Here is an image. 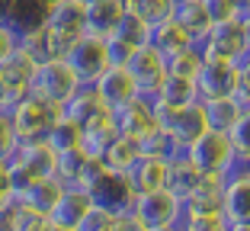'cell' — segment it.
Returning <instances> with one entry per match:
<instances>
[{"mask_svg":"<svg viewBox=\"0 0 250 231\" xmlns=\"http://www.w3.org/2000/svg\"><path fill=\"white\" fill-rule=\"evenodd\" d=\"M199 48L206 55H221V58H234L241 61L247 55V36H244V22L241 16H231V20L212 22L206 32V39L199 42Z\"/></svg>","mask_w":250,"mask_h":231,"instance_id":"10","label":"cell"},{"mask_svg":"<svg viewBox=\"0 0 250 231\" xmlns=\"http://www.w3.org/2000/svg\"><path fill=\"white\" fill-rule=\"evenodd\" d=\"M90 206H93V199H90L87 189L64 187L58 193V199H55L52 212H48V222H52V225H64V228H77L81 218L90 212Z\"/></svg>","mask_w":250,"mask_h":231,"instance_id":"18","label":"cell"},{"mask_svg":"<svg viewBox=\"0 0 250 231\" xmlns=\"http://www.w3.org/2000/svg\"><path fill=\"white\" fill-rule=\"evenodd\" d=\"M52 3H58V0H52Z\"/></svg>","mask_w":250,"mask_h":231,"instance_id":"53","label":"cell"},{"mask_svg":"<svg viewBox=\"0 0 250 231\" xmlns=\"http://www.w3.org/2000/svg\"><path fill=\"white\" fill-rule=\"evenodd\" d=\"M231 97L241 106H250V52L237 61V84H234V93Z\"/></svg>","mask_w":250,"mask_h":231,"instance_id":"40","label":"cell"},{"mask_svg":"<svg viewBox=\"0 0 250 231\" xmlns=\"http://www.w3.org/2000/svg\"><path fill=\"white\" fill-rule=\"evenodd\" d=\"M81 135H83V128L77 126L74 119H67L64 112H58V116H55V122H52V128L45 132V142H48L61 154V151L81 148Z\"/></svg>","mask_w":250,"mask_h":231,"instance_id":"29","label":"cell"},{"mask_svg":"<svg viewBox=\"0 0 250 231\" xmlns=\"http://www.w3.org/2000/svg\"><path fill=\"white\" fill-rule=\"evenodd\" d=\"M64 61L71 64V71L77 74V81H81L83 87H90V84L109 67V58H106V39L83 32V36L64 52Z\"/></svg>","mask_w":250,"mask_h":231,"instance_id":"8","label":"cell"},{"mask_svg":"<svg viewBox=\"0 0 250 231\" xmlns=\"http://www.w3.org/2000/svg\"><path fill=\"white\" fill-rule=\"evenodd\" d=\"M10 173H13V187L22 180L32 177H55V164H58V151L45 138H29V142H20L16 151L10 154Z\"/></svg>","mask_w":250,"mask_h":231,"instance_id":"4","label":"cell"},{"mask_svg":"<svg viewBox=\"0 0 250 231\" xmlns=\"http://www.w3.org/2000/svg\"><path fill=\"white\" fill-rule=\"evenodd\" d=\"M141 231H180V228H141Z\"/></svg>","mask_w":250,"mask_h":231,"instance_id":"50","label":"cell"},{"mask_svg":"<svg viewBox=\"0 0 250 231\" xmlns=\"http://www.w3.org/2000/svg\"><path fill=\"white\" fill-rule=\"evenodd\" d=\"M90 154L83 148H71V151H61L58 154V164H55V177L64 183V187H74L77 183V177L83 173V167H87Z\"/></svg>","mask_w":250,"mask_h":231,"instance_id":"32","label":"cell"},{"mask_svg":"<svg viewBox=\"0 0 250 231\" xmlns=\"http://www.w3.org/2000/svg\"><path fill=\"white\" fill-rule=\"evenodd\" d=\"M112 231H141V225L135 222V215L128 209H119L116 212V222H112Z\"/></svg>","mask_w":250,"mask_h":231,"instance_id":"45","label":"cell"},{"mask_svg":"<svg viewBox=\"0 0 250 231\" xmlns=\"http://www.w3.org/2000/svg\"><path fill=\"white\" fill-rule=\"evenodd\" d=\"M221 215L234 222H250V177L237 167L225 177V193H221Z\"/></svg>","mask_w":250,"mask_h":231,"instance_id":"15","label":"cell"},{"mask_svg":"<svg viewBox=\"0 0 250 231\" xmlns=\"http://www.w3.org/2000/svg\"><path fill=\"white\" fill-rule=\"evenodd\" d=\"M147 32H151V26H147L141 16H135V13H128V10H125V16L119 20V26L109 32V36H116V39H122L125 45L138 48V45H147Z\"/></svg>","mask_w":250,"mask_h":231,"instance_id":"34","label":"cell"},{"mask_svg":"<svg viewBox=\"0 0 250 231\" xmlns=\"http://www.w3.org/2000/svg\"><path fill=\"white\" fill-rule=\"evenodd\" d=\"M141 154L138 148V138H128V135H116V142L106 148L103 154V164L109 167L112 173H125L128 167H132V161Z\"/></svg>","mask_w":250,"mask_h":231,"instance_id":"30","label":"cell"},{"mask_svg":"<svg viewBox=\"0 0 250 231\" xmlns=\"http://www.w3.org/2000/svg\"><path fill=\"white\" fill-rule=\"evenodd\" d=\"M228 138H231V148H234V157L244 161L250 154V106H244V112L234 119V126L228 128Z\"/></svg>","mask_w":250,"mask_h":231,"instance_id":"37","label":"cell"},{"mask_svg":"<svg viewBox=\"0 0 250 231\" xmlns=\"http://www.w3.org/2000/svg\"><path fill=\"white\" fill-rule=\"evenodd\" d=\"M48 10H52V0H7L3 7V22L16 36H29V32H39L48 20Z\"/></svg>","mask_w":250,"mask_h":231,"instance_id":"14","label":"cell"},{"mask_svg":"<svg viewBox=\"0 0 250 231\" xmlns=\"http://www.w3.org/2000/svg\"><path fill=\"white\" fill-rule=\"evenodd\" d=\"M3 7H7V0H0V20H3Z\"/></svg>","mask_w":250,"mask_h":231,"instance_id":"51","label":"cell"},{"mask_svg":"<svg viewBox=\"0 0 250 231\" xmlns=\"http://www.w3.org/2000/svg\"><path fill=\"white\" fill-rule=\"evenodd\" d=\"M186 157L202 173H215V177H228L231 170L241 167V161L234 157V148H231L228 132H218V128H206L196 142L186 145Z\"/></svg>","mask_w":250,"mask_h":231,"instance_id":"2","label":"cell"},{"mask_svg":"<svg viewBox=\"0 0 250 231\" xmlns=\"http://www.w3.org/2000/svg\"><path fill=\"white\" fill-rule=\"evenodd\" d=\"M154 103H161V106H189V103H199V87H196V81H189V77L164 74V81L157 84V90H154Z\"/></svg>","mask_w":250,"mask_h":231,"instance_id":"24","label":"cell"},{"mask_svg":"<svg viewBox=\"0 0 250 231\" xmlns=\"http://www.w3.org/2000/svg\"><path fill=\"white\" fill-rule=\"evenodd\" d=\"M13 199V173H10V164L0 161V209Z\"/></svg>","mask_w":250,"mask_h":231,"instance_id":"44","label":"cell"},{"mask_svg":"<svg viewBox=\"0 0 250 231\" xmlns=\"http://www.w3.org/2000/svg\"><path fill=\"white\" fill-rule=\"evenodd\" d=\"M116 135H119V128H116V122H112V112H109V116H103V119L90 122V126L83 128V135H81V148L87 151L90 157L103 161L106 148L116 142Z\"/></svg>","mask_w":250,"mask_h":231,"instance_id":"27","label":"cell"},{"mask_svg":"<svg viewBox=\"0 0 250 231\" xmlns=\"http://www.w3.org/2000/svg\"><path fill=\"white\" fill-rule=\"evenodd\" d=\"M138 148H141V154L167 157V161H170V157H177V154H183V151H186V148H180V145L173 142V138H170V135L164 132L161 126H157V122H154V126H151V128H147V132H145V135L138 138Z\"/></svg>","mask_w":250,"mask_h":231,"instance_id":"31","label":"cell"},{"mask_svg":"<svg viewBox=\"0 0 250 231\" xmlns=\"http://www.w3.org/2000/svg\"><path fill=\"white\" fill-rule=\"evenodd\" d=\"M237 84V61L221 58V55H206L202 52V67L196 74L199 100L206 97H231Z\"/></svg>","mask_w":250,"mask_h":231,"instance_id":"9","label":"cell"},{"mask_svg":"<svg viewBox=\"0 0 250 231\" xmlns=\"http://www.w3.org/2000/svg\"><path fill=\"white\" fill-rule=\"evenodd\" d=\"M221 193H225V177L206 173L189 196L183 199V215H196V212H221Z\"/></svg>","mask_w":250,"mask_h":231,"instance_id":"19","label":"cell"},{"mask_svg":"<svg viewBox=\"0 0 250 231\" xmlns=\"http://www.w3.org/2000/svg\"><path fill=\"white\" fill-rule=\"evenodd\" d=\"M90 87L96 90V97L103 100L109 109H112V106H119V103H125V100H132L135 93H138V87H135L132 74L125 71V64H109L103 74L90 84Z\"/></svg>","mask_w":250,"mask_h":231,"instance_id":"16","label":"cell"},{"mask_svg":"<svg viewBox=\"0 0 250 231\" xmlns=\"http://www.w3.org/2000/svg\"><path fill=\"white\" fill-rule=\"evenodd\" d=\"M77 3H83V7H90V3H96V0H77Z\"/></svg>","mask_w":250,"mask_h":231,"instance_id":"52","label":"cell"},{"mask_svg":"<svg viewBox=\"0 0 250 231\" xmlns=\"http://www.w3.org/2000/svg\"><path fill=\"white\" fill-rule=\"evenodd\" d=\"M170 20L177 22L180 29L186 32V36L192 39V42H202L208 32V26H212V20H208L206 13V3L202 0H173V10H170Z\"/></svg>","mask_w":250,"mask_h":231,"instance_id":"20","label":"cell"},{"mask_svg":"<svg viewBox=\"0 0 250 231\" xmlns=\"http://www.w3.org/2000/svg\"><path fill=\"white\" fill-rule=\"evenodd\" d=\"M147 45L154 48L157 55H161L164 61L170 58V55H177L180 48H186V45H192V39L186 36L183 29H180L177 22L170 20H161V22H151V32H147Z\"/></svg>","mask_w":250,"mask_h":231,"instance_id":"23","label":"cell"},{"mask_svg":"<svg viewBox=\"0 0 250 231\" xmlns=\"http://www.w3.org/2000/svg\"><path fill=\"white\" fill-rule=\"evenodd\" d=\"M125 71L132 74L138 93H145V97L154 100L157 84H161L164 74H167V61H164L151 45H138V48L128 55V61H125Z\"/></svg>","mask_w":250,"mask_h":231,"instance_id":"11","label":"cell"},{"mask_svg":"<svg viewBox=\"0 0 250 231\" xmlns=\"http://www.w3.org/2000/svg\"><path fill=\"white\" fill-rule=\"evenodd\" d=\"M112 122H116L119 135H128V138H141L147 128L154 126V100L145 97V93H135L132 100L112 106Z\"/></svg>","mask_w":250,"mask_h":231,"instance_id":"12","label":"cell"},{"mask_svg":"<svg viewBox=\"0 0 250 231\" xmlns=\"http://www.w3.org/2000/svg\"><path fill=\"white\" fill-rule=\"evenodd\" d=\"M199 67H202V48H199L196 42L186 45V48H180L177 55H170V58H167V74H180V77L196 81Z\"/></svg>","mask_w":250,"mask_h":231,"instance_id":"33","label":"cell"},{"mask_svg":"<svg viewBox=\"0 0 250 231\" xmlns=\"http://www.w3.org/2000/svg\"><path fill=\"white\" fill-rule=\"evenodd\" d=\"M116 212L119 209H106V206H90V212L81 218L77 231H112V222H116Z\"/></svg>","mask_w":250,"mask_h":231,"instance_id":"38","label":"cell"},{"mask_svg":"<svg viewBox=\"0 0 250 231\" xmlns=\"http://www.w3.org/2000/svg\"><path fill=\"white\" fill-rule=\"evenodd\" d=\"M45 231H77V228H64V225H52V222H48V228H45Z\"/></svg>","mask_w":250,"mask_h":231,"instance_id":"48","label":"cell"},{"mask_svg":"<svg viewBox=\"0 0 250 231\" xmlns=\"http://www.w3.org/2000/svg\"><path fill=\"white\" fill-rule=\"evenodd\" d=\"M125 10L135 16H141V20L151 26V22H161L170 16V10H173V0H122Z\"/></svg>","mask_w":250,"mask_h":231,"instance_id":"35","label":"cell"},{"mask_svg":"<svg viewBox=\"0 0 250 231\" xmlns=\"http://www.w3.org/2000/svg\"><path fill=\"white\" fill-rule=\"evenodd\" d=\"M180 231H231V222L221 212H196V215H183Z\"/></svg>","mask_w":250,"mask_h":231,"instance_id":"36","label":"cell"},{"mask_svg":"<svg viewBox=\"0 0 250 231\" xmlns=\"http://www.w3.org/2000/svg\"><path fill=\"white\" fill-rule=\"evenodd\" d=\"M132 52H135V48H132V45H125L122 39L106 36V58H109V64H125Z\"/></svg>","mask_w":250,"mask_h":231,"instance_id":"41","label":"cell"},{"mask_svg":"<svg viewBox=\"0 0 250 231\" xmlns=\"http://www.w3.org/2000/svg\"><path fill=\"white\" fill-rule=\"evenodd\" d=\"M36 58L16 48L10 58L0 61V112H10L26 93L32 90V74H36Z\"/></svg>","mask_w":250,"mask_h":231,"instance_id":"6","label":"cell"},{"mask_svg":"<svg viewBox=\"0 0 250 231\" xmlns=\"http://www.w3.org/2000/svg\"><path fill=\"white\" fill-rule=\"evenodd\" d=\"M81 87L83 84L77 81V74L71 71V64H67L64 58H48V61H39L36 64L29 93H36V97L45 100V103H52V106L61 109Z\"/></svg>","mask_w":250,"mask_h":231,"instance_id":"3","label":"cell"},{"mask_svg":"<svg viewBox=\"0 0 250 231\" xmlns=\"http://www.w3.org/2000/svg\"><path fill=\"white\" fill-rule=\"evenodd\" d=\"M231 3H234L237 16H247V13H250V0H231Z\"/></svg>","mask_w":250,"mask_h":231,"instance_id":"46","label":"cell"},{"mask_svg":"<svg viewBox=\"0 0 250 231\" xmlns=\"http://www.w3.org/2000/svg\"><path fill=\"white\" fill-rule=\"evenodd\" d=\"M241 22H244V36H247V52H250V13H247V16H241Z\"/></svg>","mask_w":250,"mask_h":231,"instance_id":"47","label":"cell"},{"mask_svg":"<svg viewBox=\"0 0 250 231\" xmlns=\"http://www.w3.org/2000/svg\"><path fill=\"white\" fill-rule=\"evenodd\" d=\"M202 177H206V173H202V170H199V167L189 161V157H186V151H183V154H177V157H170V167H167V189H170V193H177L180 199H186V196H189V189L196 187Z\"/></svg>","mask_w":250,"mask_h":231,"instance_id":"26","label":"cell"},{"mask_svg":"<svg viewBox=\"0 0 250 231\" xmlns=\"http://www.w3.org/2000/svg\"><path fill=\"white\" fill-rule=\"evenodd\" d=\"M125 209L135 215L141 228H180V222H183V199L170 193L167 187L132 196Z\"/></svg>","mask_w":250,"mask_h":231,"instance_id":"1","label":"cell"},{"mask_svg":"<svg viewBox=\"0 0 250 231\" xmlns=\"http://www.w3.org/2000/svg\"><path fill=\"white\" fill-rule=\"evenodd\" d=\"M58 112H61L58 106L45 103L36 93H26V97L10 109V119H13V128H16V135H20V142H29V138H45V132L52 128Z\"/></svg>","mask_w":250,"mask_h":231,"instance_id":"7","label":"cell"},{"mask_svg":"<svg viewBox=\"0 0 250 231\" xmlns=\"http://www.w3.org/2000/svg\"><path fill=\"white\" fill-rule=\"evenodd\" d=\"M16 145H20V135L13 128V119H10V112H0V161H10Z\"/></svg>","mask_w":250,"mask_h":231,"instance_id":"39","label":"cell"},{"mask_svg":"<svg viewBox=\"0 0 250 231\" xmlns=\"http://www.w3.org/2000/svg\"><path fill=\"white\" fill-rule=\"evenodd\" d=\"M202 3H206V13H208V20H212V22H221V20L237 16V10H234L231 0H202Z\"/></svg>","mask_w":250,"mask_h":231,"instance_id":"42","label":"cell"},{"mask_svg":"<svg viewBox=\"0 0 250 231\" xmlns=\"http://www.w3.org/2000/svg\"><path fill=\"white\" fill-rule=\"evenodd\" d=\"M199 103H202L208 128H218V132H228L234 126V119L244 112V106L234 97H206V100H199Z\"/></svg>","mask_w":250,"mask_h":231,"instance_id":"28","label":"cell"},{"mask_svg":"<svg viewBox=\"0 0 250 231\" xmlns=\"http://www.w3.org/2000/svg\"><path fill=\"white\" fill-rule=\"evenodd\" d=\"M167 167H170L167 157L138 154L122 177H125V183H128V189H132V196H138V193H151V189L167 187Z\"/></svg>","mask_w":250,"mask_h":231,"instance_id":"13","label":"cell"},{"mask_svg":"<svg viewBox=\"0 0 250 231\" xmlns=\"http://www.w3.org/2000/svg\"><path fill=\"white\" fill-rule=\"evenodd\" d=\"M154 122L180 145V148L196 142L199 135L208 128L202 103H189V106H161V103H154Z\"/></svg>","mask_w":250,"mask_h":231,"instance_id":"5","label":"cell"},{"mask_svg":"<svg viewBox=\"0 0 250 231\" xmlns=\"http://www.w3.org/2000/svg\"><path fill=\"white\" fill-rule=\"evenodd\" d=\"M241 170H244V173H247V177H250V154H247V157H244V161H241Z\"/></svg>","mask_w":250,"mask_h":231,"instance_id":"49","label":"cell"},{"mask_svg":"<svg viewBox=\"0 0 250 231\" xmlns=\"http://www.w3.org/2000/svg\"><path fill=\"white\" fill-rule=\"evenodd\" d=\"M61 112H64L67 119H74L81 128H87L90 122H96V119H103V116H109V106H106L103 100L96 97V90H93V87H81L64 106H61Z\"/></svg>","mask_w":250,"mask_h":231,"instance_id":"21","label":"cell"},{"mask_svg":"<svg viewBox=\"0 0 250 231\" xmlns=\"http://www.w3.org/2000/svg\"><path fill=\"white\" fill-rule=\"evenodd\" d=\"M48 228V215L26 202L10 199L3 209H0V231H45Z\"/></svg>","mask_w":250,"mask_h":231,"instance_id":"22","label":"cell"},{"mask_svg":"<svg viewBox=\"0 0 250 231\" xmlns=\"http://www.w3.org/2000/svg\"><path fill=\"white\" fill-rule=\"evenodd\" d=\"M122 16H125V3L122 0H96V3L87 7V32L90 36L106 39L119 26Z\"/></svg>","mask_w":250,"mask_h":231,"instance_id":"25","label":"cell"},{"mask_svg":"<svg viewBox=\"0 0 250 231\" xmlns=\"http://www.w3.org/2000/svg\"><path fill=\"white\" fill-rule=\"evenodd\" d=\"M16 48H20V36H16V32L10 29L7 22L0 20V61L10 58V55H13Z\"/></svg>","mask_w":250,"mask_h":231,"instance_id":"43","label":"cell"},{"mask_svg":"<svg viewBox=\"0 0 250 231\" xmlns=\"http://www.w3.org/2000/svg\"><path fill=\"white\" fill-rule=\"evenodd\" d=\"M61 189H64V183L58 177H32V180H22V183L13 187V199L26 202V206H32V209L48 215Z\"/></svg>","mask_w":250,"mask_h":231,"instance_id":"17","label":"cell"}]
</instances>
